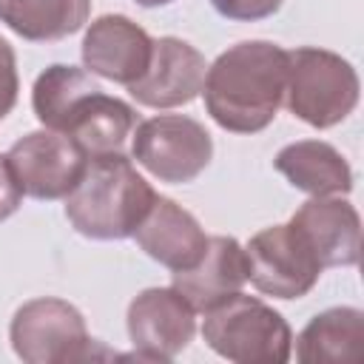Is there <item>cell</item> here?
Here are the masks:
<instances>
[{"mask_svg": "<svg viewBox=\"0 0 364 364\" xmlns=\"http://www.w3.org/2000/svg\"><path fill=\"white\" fill-rule=\"evenodd\" d=\"M287 85V51L270 40H242L222 51L205 74V108L210 119L230 134L264 131Z\"/></svg>", "mask_w": 364, "mask_h": 364, "instance_id": "obj_1", "label": "cell"}, {"mask_svg": "<svg viewBox=\"0 0 364 364\" xmlns=\"http://www.w3.org/2000/svg\"><path fill=\"white\" fill-rule=\"evenodd\" d=\"M154 199L156 191L125 154L88 156L80 182L65 196V219L85 239L119 242L134 236Z\"/></svg>", "mask_w": 364, "mask_h": 364, "instance_id": "obj_2", "label": "cell"}, {"mask_svg": "<svg viewBox=\"0 0 364 364\" xmlns=\"http://www.w3.org/2000/svg\"><path fill=\"white\" fill-rule=\"evenodd\" d=\"M202 338L236 364H284L293 355V330L284 316L242 290L205 310Z\"/></svg>", "mask_w": 364, "mask_h": 364, "instance_id": "obj_3", "label": "cell"}, {"mask_svg": "<svg viewBox=\"0 0 364 364\" xmlns=\"http://www.w3.org/2000/svg\"><path fill=\"white\" fill-rule=\"evenodd\" d=\"M358 94V74L341 54L316 46L287 51L284 105L301 122L318 131L333 128L355 111Z\"/></svg>", "mask_w": 364, "mask_h": 364, "instance_id": "obj_4", "label": "cell"}, {"mask_svg": "<svg viewBox=\"0 0 364 364\" xmlns=\"http://www.w3.org/2000/svg\"><path fill=\"white\" fill-rule=\"evenodd\" d=\"M9 341L14 355L26 364H68L97 355V341L88 336L82 313L54 296L20 304L9 324Z\"/></svg>", "mask_w": 364, "mask_h": 364, "instance_id": "obj_5", "label": "cell"}, {"mask_svg": "<svg viewBox=\"0 0 364 364\" xmlns=\"http://www.w3.org/2000/svg\"><path fill=\"white\" fill-rule=\"evenodd\" d=\"M131 156L159 182L185 185L210 165L213 139L193 117L159 114L136 122L131 134Z\"/></svg>", "mask_w": 364, "mask_h": 364, "instance_id": "obj_6", "label": "cell"}, {"mask_svg": "<svg viewBox=\"0 0 364 364\" xmlns=\"http://www.w3.org/2000/svg\"><path fill=\"white\" fill-rule=\"evenodd\" d=\"M245 256L247 282L259 293L287 301L307 296L324 270L304 233L293 222L270 225L250 236V242L245 245Z\"/></svg>", "mask_w": 364, "mask_h": 364, "instance_id": "obj_7", "label": "cell"}, {"mask_svg": "<svg viewBox=\"0 0 364 364\" xmlns=\"http://www.w3.org/2000/svg\"><path fill=\"white\" fill-rule=\"evenodd\" d=\"M6 159L20 193L40 202L65 199L88 165V154L71 136L51 128L20 136Z\"/></svg>", "mask_w": 364, "mask_h": 364, "instance_id": "obj_8", "label": "cell"}, {"mask_svg": "<svg viewBox=\"0 0 364 364\" xmlns=\"http://www.w3.org/2000/svg\"><path fill=\"white\" fill-rule=\"evenodd\" d=\"M128 338L145 361H173L196 333V310L176 287H148L128 304Z\"/></svg>", "mask_w": 364, "mask_h": 364, "instance_id": "obj_9", "label": "cell"}, {"mask_svg": "<svg viewBox=\"0 0 364 364\" xmlns=\"http://www.w3.org/2000/svg\"><path fill=\"white\" fill-rule=\"evenodd\" d=\"M154 40L125 14H102L97 17L82 37V65L94 77L131 85L139 80L151 63Z\"/></svg>", "mask_w": 364, "mask_h": 364, "instance_id": "obj_10", "label": "cell"}, {"mask_svg": "<svg viewBox=\"0 0 364 364\" xmlns=\"http://www.w3.org/2000/svg\"><path fill=\"white\" fill-rule=\"evenodd\" d=\"M205 74L208 63L191 43L179 37H159L154 40L145 74L128 85V94L148 108L188 105L202 94Z\"/></svg>", "mask_w": 364, "mask_h": 364, "instance_id": "obj_11", "label": "cell"}, {"mask_svg": "<svg viewBox=\"0 0 364 364\" xmlns=\"http://www.w3.org/2000/svg\"><path fill=\"white\" fill-rule=\"evenodd\" d=\"M290 222L304 233L321 267H353L361 256V219L358 210L341 196L307 199Z\"/></svg>", "mask_w": 364, "mask_h": 364, "instance_id": "obj_12", "label": "cell"}, {"mask_svg": "<svg viewBox=\"0 0 364 364\" xmlns=\"http://www.w3.org/2000/svg\"><path fill=\"white\" fill-rule=\"evenodd\" d=\"M134 239L145 250V256H151L173 273L193 267L208 247V233L202 230L199 219L173 199L159 193L145 219L136 225Z\"/></svg>", "mask_w": 364, "mask_h": 364, "instance_id": "obj_13", "label": "cell"}, {"mask_svg": "<svg viewBox=\"0 0 364 364\" xmlns=\"http://www.w3.org/2000/svg\"><path fill=\"white\" fill-rule=\"evenodd\" d=\"M247 282V256L233 236H208L202 259L173 273V284L196 313L210 310L228 296L239 293Z\"/></svg>", "mask_w": 364, "mask_h": 364, "instance_id": "obj_14", "label": "cell"}, {"mask_svg": "<svg viewBox=\"0 0 364 364\" xmlns=\"http://www.w3.org/2000/svg\"><path fill=\"white\" fill-rule=\"evenodd\" d=\"M136 122V111L128 102L97 88L71 108L60 134L71 136L88 156L122 154V145L134 134Z\"/></svg>", "mask_w": 364, "mask_h": 364, "instance_id": "obj_15", "label": "cell"}, {"mask_svg": "<svg viewBox=\"0 0 364 364\" xmlns=\"http://www.w3.org/2000/svg\"><path fill=\"white\" fill-rule=\"evenodd\" d=\"M276 171L310 196H344L353 191V168L324 139H299L284 145L276 159Z\"/></svg>", "mask_w": 364, "mask_h": 364, "instance_id": "obj_16", "label": "cell"}, {"mask_svg": "<svg viewBox=\"0 0 364 364\" xmlns=\"http://www.w3.org/2000/svg\"><path fill=\"white\" fill-rule=\"evenodd\" d=\"M364 355V313L358 307H330L316 313L296 338L301 364H341Z\"/></svg>", "mask_w": 364, "mask_h": 364, "instance_id": "obj_17", "label": "cell"}, {"mask_svg": "<svg viewBox=\"0 0 364 364\" xmlns=\"http://www.w3.org/2000/svg\"><path fill=\"white\" fill-rule=\"evenodd\" d=\"M91 0H0V23L28 43H54L77 34Z\"/></svg>", "mask_w": 364, "mask_h": 364, "instance_id": "obj_18", "label": "cell"}, {"mask_svg": "<svg viewBox=\"0 0 364 364\" xmlns=\"http://www.w3.org/2000/svg\"><path fill=\"white\" fill-rule=\"evenodd\" d=\"M100 82L94 80L91 71L77 68V65H65V63H54L48 65L31 88V108L34 117L51 128V131H63L71 108L91 91H97Z\"/></svg>", "mask_w": 364, "mask_h": 364, "instance_id": "obj_19", "label": "cell"}, {"mask_svg": "<svg viewBox=\"0 0 364 364\" xmlns=\"http://www.w3.org/2000/svg\"><path fill=\"white\" fill-rule=\"evenodd\" d=\"M284 0H210V6L225 17L236 23H256L264 17H273L282 9Z\"/></svg>", "mask_w": 364, "mask_h": 364, "instance_id": "obj_20", "label": "cell"}, {"mask_svg": "<svg viewBox=\"0 0 364 364\" xmlns=\"http://www.w3.org/2000/svg\"><path fill=\"white\" fill-rule=\"evenodd\" d=\"M20 94V74H17V57L6 37H0V122L11 114Z\"/></svg>", "mask_w": 364, "mask_h": 364, "instance_id": "obj_21", "label": "cell"}, {"mask_svg": "<svg viewBox=\"0 0 364 364\" xmlns=\"http://www.w3.org/2000/svg\"><path fill=\"white\" fill-rule=\"evenodd\" d=\"M20 199H23V193H20L17 182H14L9 159H6V154H0V222H6L9 216L17 213Z\"/></svg>", "mask_w": 364, "mask_h": 364, "instance_id": "obj_22", "label": "cell"}, {"mask_svg": "<svg viewBox=\"0 0 364 364\" xmlns=\"http://www.w3.org/2000/svg\"><path fill=\"white\" fill-rule=\"evenodd\" d=\"M142 9H159V6H168V3H173V0H136Z\"/></svg>", "mask_w": 364, "mask_h": 364, "instance_id": "obj_23", "label": "cell"}]
</instances>
